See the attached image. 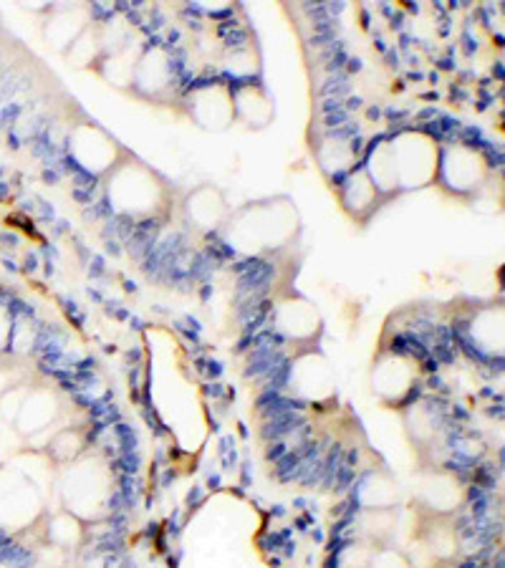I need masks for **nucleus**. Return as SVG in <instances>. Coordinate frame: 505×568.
I'll use <instances>...</instances> for the list:
<instances>
[{
    "label": "nucleus",
    "mask_w": 505,
    "mask_h": 568,
    "mask_svg": "<svg viewBox=\"0 0 505 568\" xmlns=\"http://www.w3.org/2000/svg\"><path fill=\"white\" fill-rule=\"evenodd\" d=\"M57 490L63 513H69L81 524H99L112 513V465L99 453H84L79 460L61 467Z\"/></svg>",
    "instance_id": "nucleus-1"
},
{
    "label": "nucleus",
    "mask_w": 505,
    "mask_h": 568,
    "mask_svg": "<svg viewBox=\"0 0 505 568\" xmlns=\"http://www.w3.org/2000/svg\"><path fill=\"white\" fill-rule=\"evenodd\" d=\"M107 195L117 213L132 220L158 217L170 203L168 182L130 152L107 175Z\"/></svg>",
    "instance_id": "nucleus-2"
},
{
    "label": "nucleus",
    "mask_w": 505,
    "mask_h": 568,
    "mask_svg": "<svg viewBox=\"0 0 505 568\" xmlns=\"http://www.w3.org/2000/svg\"><path fill=\"white\" fill-rule=\"evenodd\" d=\"M299 231V213L289 200H265L248 205L231 217L228 241L243 253L283 248Z\"/></svg>",
    "instance_id": "nucleus-3"
},
{
    "label": "nucleus",
    "mask_w": 505,
    "mask_h": 568,
    "mask_svg": "<svg viewBox=\"0 0 505 568\" xmlns=\"http://www.w3.org/2000/svg\"><path fill=\"white\" fill-rule=\"evenodd\" d=\"M390 142L397 190L425 187L437 178L440 146L433 136L422 132H402Z\"/></svg>",
    "instance_id": "nucleus-4"
},
{
    "label": "nucleus",
    "mask_w": 505,
    "mask_h": 568,
    "mask_svg": "<svg viewBox=\"0 0 505 568\" xmlns=\"http://www.w3.org/2000/svg\"><path fill=\"white\" fill-rule=\"evenodd\" d=\"M69 152L91 175H109L124 158V150L97 124H77L69 140Z\"/></svg>",
    "instance_id": "nucleus-5"
},
{
    "label": "nucleus",
    "mask_w": 505,
    "mask_h": 568,
    "mask_svg": "<svg viewBox=\"0 0 505 568\" xmlns=\"http://www.w3.org/2000/svg\"><path fill=\"white\" fill-rule=\"evenodd\" d=\"M41 516L43 490L23 475V478L0 498V530H3V534H23V530L39 524Z\"/></svg>",
    "instance_id": "nucleus-6"
},
{
    "label": "nucleus",
    "mask_w": 505,
    "mask_h": 568,
    "mask_svg": "<svg viewBox=\"0 0 505 568\" xmlns=\"http://www.w3.org/2000/svg\"><path fill=\"white\" fill-rule=\"evenodd\" d=\"M437 175L445 180V185L453 192H473L488 178V160L483 158L475 146L455 144L450 150L440 152Z\"/></svg>",
    "instance_id": "nucleus-7"
},
{
    "label": "nucleus",
    "mask_w": 505,
    "mask_h": 568,
    "mask_svg": "<svg viewBox=\"0 0 505 568\" xmlns=\"http://www.w3.org/2000/svg\"><path fill=\"white\" fill-rule=\"evenodd\" d=\"M417 382V369L410 356L384 352L372 369V389L387 405H402Z\"/></svg>",
    "instance_id": "nucleus-8"
},
{
    "label": "nucleus",
    "mask_w": 505,
    "mask_h": 568,
    "mask_svg": "<svg viewBox=\"0 0 505 568\" xmlns=\"http://www.w3.org/2000/svg\"><path fill=\"white\" fill-rule=\"evenodd\" d=\"M188 112L205 130H225L233 124V87L228 84H205L190 91Z\"/></svg>",
    "instance_id": "nucleus-9"
},
{
    "label": "nucleus",
    "mask_w": 505,
    "mask_h": 568,
    "mask_svg": "<svg viewBox=\"0 0 505 568\" xmlns=\"http://www.w3.org/2000/svg\"><path fill=\"white\" fill-rule=\"evenodd\" d=\"M61 417V399L51 387H29L21 409L13 419L18 435L36 439L41 435H49V429L59 423Z\"/></svg>",
    "instance_id": "nucleus-10"
},
{
    "label": "nucleus",
    "mask_w": 505,
    "mask_h": 568,
    "mask_svg": "<svg viewBox=\"0 0 505 568\" xmlns=\"http://www.w3.org/2000/svg\"><path fill=\"white\" fill-rule=\"evenodd\" d=\"M273 326L291 344H311L321 336V316L306 298L291 296L275 306Z\"/></svg>",
    "instance_id": "nucleus-11"
},
{
    "label": "nucleus",
    "mask_w": 505,
    "mask_h": 568,
    "mask_svg": "<svg viewBox=\"0 0 505 568\" xmlns=\"http://www.w3.org/2000/svg\"><path fill=\"white\" fill-rule=\"evenodd\" d=\"M185 215L198 231H215L231 217L225 195L215 185H202L185 200Z\"/></svg>",
    "instance_id": "nucleus-12"
},
{
    "label": "nucleus",
    "mask_w": 505,
    "mask_h": 568,
    "mask_svg": "<svg viewBox=\"0 0 505 568\" xmlns=\"http://www.w3.org/2000/svg\"><path fill=\"white\" fill-rule=\"evenodd\" d=\"M170 81H172V63L168 53L162 49L144 51L140 61H137L132 84H137V89L144 91V94L158 97L170 87Z\"/></svg>",
    "instance_id": "nucleus-13"
},
{
    "label": "nucleus",
    "mask_w": 505,
    "mask_h": 568,
    "mask_svg": "<svg viewBox=\"0 0 505 568\" xmlns=\"http://www.w3.org/2000/svg\"><path fill=\"white\" fill-rule=\"evenodd\" d=\"M235 116H241L248 126H265L273 119V104L259 84H243L233 89Z\"/></svg>",
    "instance_id": "nucleus-14"
},
{
    "label": "nucleus",
    "mask_w": 505,
    "mask_h": 568,
    "mask_svg": "<svg viewBox=\"0 0 505 568\" xmlns=\"http://www.w3.org/2000/svg\"><path fill=\"white\" fill-rule=\"evenodd\" d=\"M376 200H380V192H376L374 182L370 180L364 170H356L346 178L342 187V203L354 217L370 215L376 207Z\"/></svg>",
    "instance_id": "nucleus-15"
},
{
    "label": "nucleus",
    "mask_w": 505,
    "mask_h": 568,
    "mask_svg": "<svg viewBox=\"0 0 505 568\" xmlns=\"http://www.w3.org/2000/svg\"><path fill=\"white\" fill-rule=\"evenodd\" d=\"M89 29V18L81 8H67V11H59L51 18L49 26H46V39L53 45V49H71L73 41L79 39L81 33Z\"/></svg>",
    "instance_id": "nucleus-16"
},
{
    "label": "nucleus",
    "mask_w": 505,
    "mask_h": 568,
    "mask_svg": "<svg viewBox=\"0 0 505 568\" xmlns=\"http://www.w3.org/2000/svg\"><path fill=\"white\" fill-rule=\"evenodd\" d=\"M142 53H132V41L122 45V49H117L112 53H107L104 59H101V77L107 81H112L117 87H127L134 81V71H137V61H140Z\"/></svg>",
    "instance_id": "nucleus-17"
},
{
    "label": "nucleus",
    "mask_w": 505,
    "mask_h": 568,
    "mask_svg": "<svg viewBox=\"0 0 505 568\" xmlns=\"http://www.w3.org/2000/svg\"><path fill=\"white\" fill-rule=\"evenodd\" d=\"M69 59L77 63V67H89V63H99L104 59V39H101V31L89 26V29L73 41L69 49Z\"/></svg>",
    "instance_id": "nucleus-18"
},
{
    "label": "nucleus",
    "mask_w": 505,
    "mask_h": 568,
    "mask_svg": "<svg viewBox=\"0 0 505 568\" xmlns=\"http://www.w3.org/2000/svg\"><path fill=\"white\" fill-rule=\"evenodd\" d=\"M26 394H29V387H11L3 397H0V415H3L6 423H13L18 409H21Z\"/></svg>",
    "instance_id": "nucleus-19"
},
{
    "label": "nucleus",
    "mask_w": 505,
    "mask_h": 568,
    "mask_svg": "<svg viewBox=\"0 0 505 568\" xmlns=\"http://www.w3.org/2000/svg\"><path fill=\"white\" fill-rule=\"evenodd\" d=\"M13 336V314L8 306H0V352L11 344Z\"/></svg>",
    "instance_id": "nucleus-20"
}]
</instances>
